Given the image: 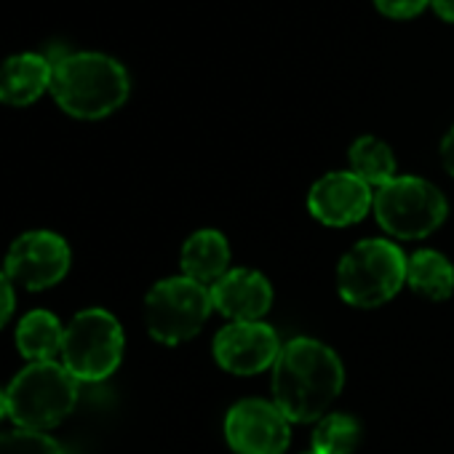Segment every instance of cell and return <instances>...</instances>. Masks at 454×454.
<instances>
[{
    "instance_id": "obj_11",
    "label": "cell",
    "mask_w": 454,
    "mask_h": 454,
    "mask_svg": "<svg viewBox=\"0 0 454 454\" xmlns=\"http://www.w3.org/2000/svg\"><path fill=\"white\" fill-rule=\"evenodd\" d=\"M308 208L329 227H348L374 208V192L353 171H332L310 187Z\"/></svg>"
},
{
    "instance_id": "obj_7",
    "label": "cell",
    "mask_w": 454,
    "mask_h": 454,
    "mask_svg": "<svg viewBox=\"0 0 454 454\" xmlns=\"http://www.w3.org/2000/svg\"><path fill=\"white\" fill-rule=\"evenodd\" d=\"M214 305L208 286L176 276L155 284L145 300V324L160 345H182L192 340L208 321Z\"/></svg>"
},
{
    "instance_id": "obj_14",
    "label": "cell",
    "mask_w": 454,
    "mask_h": 454,
    "mask_svg": "<svg viewBox=\"0 0 454 454\" xmlns=\"http://www.w3.org/2000/svg\"><path fill=\"white\" fill-rule=\"evenodd\" d=\"M231 265V247L219 231H198L182 247V270L187 278L211 286Z\"/></svg>"
},
{
    "instance_id": "obj_25",
    "label": "cell",
    "mask_w": 454,
    "mask_h": 454,
    "mask_svg": "<svg viewBox=\"0 0 454 454\" xmlns=\"http://www.w3.org/2000/svg\"><path fill=\"white\" fill-rule=\"evenodd\" d=\"M310 454H313V451H310Z\"/></svg>"
},
{
    "instance_id": "obj_15",
    "label": "cell",
    "mask_w": 454,
    "mask_h": 454,
    "mask_svg": "<svg viewBox=\"0 0 454 454\" xmlns=\"http://www.w3.org/2000/svg\"><path fill=\"white\" fill-rule=\"evenodd\" d=\"M406 284L414 294L430 302H443L454 294V265L441 252H414L406 262Z\"/></svg>"
},
{
    "instance_id": "obj_8",
    "label": "cell",
    "mask_w": 454,
    "mask_h": 454,
    "mask_svg": "<svg viewBox=\"0 0 454 454\" xmlns=\"http://www.w3.org/2000/svg\"><path fill=\"white\" fill-rule=\"evenodd\" d=\"M224 438L236 454H284L292 419L273 401L244 398L224 417Z\"/></svg>"
},
{
    "instance_id": "obj_6",
    "label": "cell",
    "mask_w": 454,
    "mask_h": 454,
    "mask_svg": "<svg viewBox=\"0 0 454 454\" xmlns=\"http://www.w3.org/2000/svg\"><path fill=\"white\" fill-rule=\"evenodd\" d=\"M59 356L78 382L107 380L123 358V329L107 310H83L67 324Z\"/></svg>"
},
{
    "instance_id": "obj_19",
    "label": "cell",
    "mask_w": 454,
    "mask_h": 454,
    "mask_svg": "<svg viewBox=\"0 0 454 454\" xmlns=\"http://www.w3.org/2000/svg\"><path fill=\"white\" fill-rule=\"evenodd\" d=\"M0 454H65L62 446L38 430H9L0 433Z\"/></svg>"
},
{
    "instance_id": "obj_3",
    "label": "cell",
    "mask_w": 454,
    "mask_h": 454,
    "mask_svg": "<svg viewBox=\"0 0 454 454\" xmlns=\"http://www.w3.org/2000/svg\"><path fill=\"white\" fill-rule=\"evenodd\" d=\"M9 417L22 430H49L78 403V380L57 361L25 366L6 390Z\"/></svg>"
},
{
    "instance_id": "obj_20",
    "label": "cell",
    "mask_w": 454,
    "mask_h": 454,
    "mask_svg": "<svg viewBox=\"0 0 454 454\" xmlns=\"http://www.w3.org/2000/svg\"><path fill=\"white\" fill-rule=\"evenodd\" d=\"M374 4L390 20H411L430 4V0H374Z\"/></svg>"
},
{
    "instance_id": "obj_21",
    "label": "cell",
    "mask_w": 454,
    "mask_h": 454,
    "mask_svg": "<svg viewBox=\"0 0 454 454\" xmlns=\"http://www.w3.org/2000/svg\"><path fill=\"white\" fill-rule=\"evenodd\" d=\"M14 308H17L14 281L6 273H0V329L9 324V318L14 316Z\"/></svg>"
},
{
    "instance_id": "obj_23",
    "label": "cell",
    "mask_w": 454,
    "mask_h": 454,
    "mask_svg": "<svg viewBox=\"0 0 454 454\" xmlns=\"http://www.w3.org/2000/svg\"><path fill=\"white\" fill-rule=\"evenodd\" d=\"M430 4L443 22H454V0H430Z\"/></svg>"
},
{
    "instance_id": "obj_2",
    "label": "cell",
    "mask_w": 454,
    "mask_h": 454,
    "mask_svg": "<svg viewBox=\"0 0 454 454\" xmlns=\"http://www.w3.org/2000/svg\"><path fill=\"white\" fill-rule=\"evenodd\" d=\"M51 97L73 118L97 121L129 99V73L107 54L75 51L51 59Z\"/></svg>"
},
{
    "instance_id": "obj_5",
    "label": "cell",
    "mask_w": 454,
    "mask_h": 454,
    "mask_svg": "<svg viewBox=\"0 0 454 454\" xmlns=\"http://www.w3.org/2000/svg\"><path fill=\"white\" fill-rule=\"evenodd\" d=\"M443 192L419 176H395L374 192L380 227L398 241H419L435 233L446 219Z\"/></svg>"
},
{
    "instance_id": "obj_12",
    "label": "cell",
    "mask_w": 454,
    "mask_h": 454,
    "mask_svg": "<svg viewBox=\"0 0 454 454\" xmlns=\"http://www.w3.org/2000/svg\"><path fill=\"white\" fill-rule=\"evenodd\" d=\"M211 305L231 324L241 321H262V316L273 305V286L270 281L249 268L227 270L216 284L208 286Z\"/></svg>"
},
{
    "instance_id": "obj_22",
    "label": "cell",
    "mask_w": 454,
    "mask_h": 454,
    "mask_svg": "<svg viewBox=\"0 0 454 454\" xmlns=\"http://www.w3.org/2000/svg\"><path fill=\"white\" fill-rule=\"evenodd\" d=\"M441 160H443V168L454 176V129L441 142Z\"/></svg>"
},
{
    "instance_id": "obj_10",
    "label": "cell",
    "mask_w": 454,
    "mask_h": 454,
    "mask_svg": "<svg viewBox=\"0 0 454 454\" xmlns=\"http://www.w3.org/2000/svg\"><path fill=\"white\" fill-rule=\"evenodd\" d=\"M281 356V340L273 326L262 321L227 324L214 337L216 364L239 377H252L273 369Z\"/></svg>"
},
{
    "instance_id": "obj_13",
    "label": "cell",
    "mask_w": 454,
    "mask_h": 454,
    "mask_svg": "<svg viewBox=\"0 0 454 454\" xmlns=\"http://www.w3.org/2000/svg\"><path fill=\"white\" fill-rule=\"evenodd\" d=\"M54 65L43 54H14L0 65V102L12 107H27L51 91Z\"/></svg>"
},
{
    "instance_id": "obj_1",
    "label": "cell",
    "mask_w": 454,
    "mask_h": 454,
    "mask_svg": "<svg viewBox=\"0 0 454 454\" xmlns=\"http://www.w3.org/2000/svg\"><path fill=\"white\" fill-rule=\"evenodd\" d=\"M345 385L340 356L313 340L297 337L281 348L273 366V403L292 422H318Z\"/></svg>"
},
{
    "instance_id": "obj_18",
    "label": "cell",
    "mask_w": 454,
    "mask_h": 454,
    "mask_svg": "<svg viewBox=\"0 0 454 454\" xmlns=\"http://www.w3.org/2000/svg\"><path fill=\"white\" fill-rule=\"evenodd\" d=\"M361 443V425L345 411L326 414L313 430V454H353Z\"/></svg>"
},
{
    "instance_id": "obj_17",
    "label": "cell",
    "mask_w": 454,
    "mask_h": 454,
    "mask_svg": "<svg viewBox=\"0 0 454 454\" xmlns=\"http://www.w3.org/2000/svg\"><path fill=\"white\" fill-rule=\"evenodd\" d=\"M350 171L369 187H385L395 179L393 150L377 137H361L350 147Z\"/></svg>"
},
{
    "instance_id": "obj_4",
    "label": "cell",
    "mask_w": 454,
    "mask_h": 454,
    "mask_svg": "<svg viewBox=\"0 0 454 454\" xmlns=\"http://www.w3.org/2000/svg\"><path fill=\"white\" fill-rule=\"evenodd\" d=\"M406 254L387 239L356 244L337 268V292L353 308H380L406 284Z\"/></svg>"
},
{
    "instance_id": "obj_9",
    "label": "cell",
    "mask_w": 454,
    "mask_h": 454,
    "mask_svg": "<svg viewBox=\"0 0 454 454\" xmlns=\"http://www.w3.org/2000/svg\"><path fill=\"white\" fill-rule=\"evenodd\" d=\"M70 270V247L51 231H30L20 236L6 254V276L30 292L59 284Z\"/></svg>"
},
{
    "instance_id": "obj_16",
    "label": "cell",
    "mask_w": 454,
    "mask_h": 454,
    "mask_svg": "<svg viewBox=\"0 0 454 454\" xmlns=\"http://www.w3.org/2000/svg\"><path fill=\"white\" fill-rule=\"evenodd\" d=\"M65 329L59 318L49 310H33L27 313L17 326V345L20 353L30 361H54L57 353H62Z\"/></svg>"
},
{
    "instance_id": "obj_24",
    "label": "cell",
    "mask_w": 454,
    "mask_h": 454,
    "mask_svg": "<svg viewBox=\"0 0 454 454\" xmlns=\"http://www.w3.org/2000/svg\"><path fill=\"white\" fill-rule=\"evenodd\" d=\"M4 417H9V398H6V393L0 390V419Z\"/></svg>"
}]
</instances>
